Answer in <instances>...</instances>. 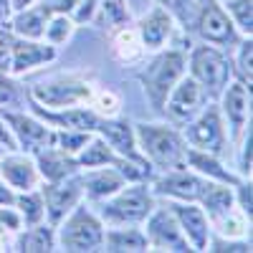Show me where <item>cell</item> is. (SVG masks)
<instances>
[{
	"label": "cell",
	"instance_id": "3957f363",
	"mask_svg": "<svg viewBox=\"0 0 253 253\" xmlns=\"http://www.w3.org/2000/svg\"><path fill=\"white\" fill-rule=\"evenodd\" d=\"M58 241L63 251H94L104 246V230L86 208H76L74 215L63 223Z\"/></svg>",
	"mask_w": 253,
	"mask_h": 253
},
{
	"label": "cell",
	"instance_id": "30bf717a",
	"mask_svg": "<svg viewBox=\"0 0 253 253\" xmlns=\"http://www.w3.org/2000/svg\"><path fill=\"white\" fill-rule=\"evenodd\" d=\"M5 119L13 126L18 144L23 147V150H28V152H41V150H46V147H51L56 142V134L48 129V126H43L41 122H36L31 117L5 112Z\"/></svg>",
	"mask_w": 253,
	"mask_h": 253
},
{
	"label": "cell",
	"instance_id": "8d00e7d4",
	"mask_svg": "<svg viewBox=\"0 0 253 253\" xmlns=\"http://www.w3.org/2000/svg\"><path fill=\"white\" fill-rule=\"evenodd\" d=\"M251 51H253V43L246 41V43L241 46V71L248 76V84H251Z\"/></svg>",
	"mask_w": 253,
	"mask_h": 253
},
{
	"label": "cell",
	"instance_id": "ee69618b",
	"mask_svg": "<svg viewBox=\"0 0 253 253\" xmlns=\"http://www.w3.org/2000/svg\"><path fill=\"white\" fill-rule=\"evenodd\" d=\"M210 251H241V253H246V251H251V246H246V243H223V241H218Z\"/></svg>",
	"mask_w": 253,
	"mask_h": 253
},
{
	"label": "cell",
	"instance_id": "d6a6232c",
	"mask_svg": "<svg viewBox=\"0 0 253 253\" xmlns=\"http://www.w3.org/2000/svg\"><path fill=\"white\" fill-rule=\"evenodd\" d=\"M56 142L61 144V150L66 152V155H74V152L84 150V144L89 142V132H76V129H66V132L56 134Z\"/></svg>",
	"mask_w": 253,
	"mask_h": 253
},
{
	"label": "cell",
	"instance_id": "f1b7e54d",
	"mask_svg": "<svg viewBox=\"0 0 253 253\" xmlns=\"http://www.w3.org/2000/svg\"><path fill=\"white\" fill-rule=\"evenodd\" d=\"M107 162L117 165L119 157L112 155V150L107 147V142H104V139H94L86 150H84V155L76 160V165H84V167H96V165H107Z\"/></svg>",
	"mask_w": 253,
	"mask_h": 253
},
{
	"label": "cell",
	"instance_id": "4dcf8cb0",
	"mask_svg": "<svg viewBox=\"0 0 253 253\" xmlns=\"http://www.w3.org/2000/svg\"><path fill=\"white\" fill-rule=\"evenodd\" d=\"M71 18H66L63 13H58L53 20H48L46 23V28H43V36L48 38V43H53V46H58V43H63L69 36H71Z\"/></svg>",
	"mask_w": 253,
	"mask_h": 253
},
{
	"label": "cell",
	"instance_id": "ba28073f",
	"mask_svg": "<svg viewBox=\"0 0 253 253\" xmlns=\"http://www.w3.org/2000/svg\"><path fill=\"white\" fill-rule=\"evenodd\" d=\"M31 94H33V99L38 104H46V107H63V109L91 99V89L86 86V84H79V81L38 84V86H33Z\"/></svg>",
	"mask_w": 253,
	"mask_h": 253
},
{
	"label": "cell",
	"instance_id": "5b68a950",
	"mask_svg": "<svg viewBox=\"0 0 253 253\" xmlns=\"http://www.w3.org/2000/svg\"><path fill=\"white\" fill-rule=\"evenodd\" d=\"M152 210V198L147 193V187H129L126 193H119L112 203L101 208L104 220L114 225H132L150 215Z\"/></svg>",
	"mask_w": 253,
	"mask_h": 253
},
{
	"label": "cell",
	"instance_id": "4316f807",
	"mask_svg": "<svg viewBox=\"0 0 253 253\" xmlns=\"http://www.w3.org/2000/svg\"><path fill=\"white\" fill-rule=\"evenodd\" d=\"M51 13L46 8H38V10H26V13H20L15 15L13 20V28L15 33L20 36H26V38H41L43 36V28H46V18Z\"/></svg>",
	"mask_w": 253,
	"mask_h": 253
},
{
	"label": "cell",
	"instance_id": "6da1fadb",
	"mask_svg": "<svg viewBox=\"0 0 253 253\" xmlns=\"http://www.w3.org/2000/svg\"><path fill=\"white\" fill-rule=\"evenodd\" d=\"M137 139L142 144L144 155L162 170H180V167H185V147L172 129L155 126V124H137Z\"/></svg>",
	"mask_w": 253,
	"mask_h": 253
},
{
	"label": "cell",
	"instance_id": "d590c367",
	"mask_svg": "<svg viewBox=\"0 0 253 253\" xmlns=\"http://www.w3.org/2000/svg\"><path fill=\"white\" fill-rule=\"evenodd\" d=\"M18 104H20V94H18V89H15V84L0 79V112L15 109Z\"/></svg>",
	"mask_w": 253,
	"mask_h": 253
},
{
	"label": "cell",
	"instance_id": "8fae6325",
	"mask_svg": "<svg viewBox=\"0 0 253 253\" xmlns=\"http://www.w3.org/2000/svg\"><path fill=\"white\" fill-rule=\"evenodd\" d=\"M147 238L155 248L162 251H187V241L182 238V230L175 220L172 213L167 210H157L147 223Z\"/></svg>",
	"mask_w": 253,
	"mask_h": 253
},
{
	"label": "cell",
	"instance_id": "ab89813d",
	"mask_svg": "<svg viewBox=\"0 0 253 253\" xmlns=\"http://www.w3.org/2000/svg\"><path fill=\"white\" fill-rule=\"evenodd\" d=\"M162 3L170 8L172 13H177L180 18H187V5H190V0H162Z\"/></svg>",
	"mask_w": 253,
	"mask_h": 253
},
{
	"label": "cell",
	"instance_id": "44dd1931",
	"mask_svg": "<svg viewBox=\"0 0 253 253\" xmlns=\"http://www.w3.org/2000/svg\"><path fill=\"white\" fill-rule=\"evenodd\" d=\"M198 200H203V205H205V210H208V215H210L213 223L233 210V193H230L225 185H210L208 182Z\"/></svg>",
	"mask_w": 253,
	"mask_h": 253
},
{
	"label": "cell",
	"instance_id": "5bb4252c",
	"mask_svg": "<svg viewBox=\"0 0 253 253\" xmlns=\"http://www.w3.org/2000/svg\"><path fill=\"white\" fill-rule=\"evenodd\" d=\"M203 187H205V182L200 177H195V175L185 172L182 167L177 172L157 180V185H155V190L160 195H172L177 200H198L200 193H203Z\"/></svg>",
	"mask_w": 253,
	"mask_h": 253
},
{
	"label": "cell",
	"instance_id": "8992f818",
	"mask_svg": "<svg viewBox=\"0 0 253 253\" xmlns=\"http://www.w3.org/2000/svg\"><path fill=\"white\" fill-rule=\"evenodd\" d=\"M185 139L200 152L218 155L223 150V144H225V134H223V124H220L218 109L208 107L203 112V117L185 129Z\"/></svg>",
	"mask_w": 253,
	"mask_h": 253
},
{
	"label": "cell",
	"instance_id": "4fadbf2b",
	"mask_svg": "<svg viewBox=\"0 0 253 253\" xmlns=\"http://www.w3.org/2000/svg\"><path fill=\"white\" fill-rule=\"evenodd\" d=\"M81 195V187L79 182L69 180V182H51L43 187V198H46V210H48V215H51V223H61V218L69 213V210L76 205Z\"/></svg>",
	"mask_w": 253,
	"mask_h": 253
},
{
	"label": "cell",
	"instance_id": "2e32d148",
	"mask_svg": "<svg viewBox=\"0 0 253 253\" xmlns=\"http://www.w3.org/2000/svg\"><path fill=\"white\" fill-rule=\"evenodd\" d=\"M248 99H251L248 86L241 84V81L233 84V86H228V91H225L223 109H225V114L230 119V134L233 137H241L243 126L248 122Z\"/></svg>",
	"mask_w": 253,
	"mask_h": 253
},
{
	"label": "cell",
	"instance_id": "484cf974",
	"mask_svg": "<svg viewBox=\"0 0 253 253\" xmlns=\"http://www.w3.org/2000/svg\"><path fill=\"white\" fill-rule=\"evenodd\" d=\"M96 0H53L51 5H43L48 13H63L66 18H71V23H84L89 20L94 13Z\"/></svg>",
	"mask_w": 253,
	"mask_h": 253
},
{
	"label": "cell",
	"instance_id": "277c9868",
	"mask_svg": "<svg viewBox=\"0 0 253 253\" xmlns=\"http://www.w3.org/2000/svg\"><path fill=\"white\" fill-rule=\"evenodd\" d=\"M190 69H193V79L200 84L203 89H210V94H220L228 86L230 63L215 48H210V46L195 48L193 51V61H190Z\"/></svg>",
	"mask_w": 253,
	"mask_h": 253
},
{
	"label": "cell",
	"instance_id": "b9f144b4",
	"mask_svg": "<svg viewBox=\"0 0 253 253\" xmlns=\"http://www.w3.org/2000/svg\"><path fill=\"white\" fill-rule=\"evenodd\" d=\"M10 69V48H8V41L0 38V71H8Z\"/></svg>",
	"mask_w": 253,
	"mask_h": 253
},
{
	"label": "cell",
	"instance_id": "83f0119b",
	"mask_svg": "<svg viewBox=\"0 0 253 253\" xmlns=\"http://www.w3.org/2000/svg\"><path fill=\"white\" fill-rule=\"evenodd\" d=\"M18 251L41 253V251H53V233L51 228H33L26 236L18 238Z\"/></svg>",
	"mask_w": 253,
	"mask_h": 253
},
{
	"label": "cell",
	"instance_id": "1f68e13d",
	"mask_svg": "<svg viewBox=\"0 0 253 253\" xmlns=\"http://www.w3.org/2000/svg\"><path fill=\"white\" fill-rule=\"evenodd\" d=\"M18 205H20V213H23L26 223H31V225L38 223L41 218H43V213H46L43 198H41V195H33V193L20 195V198H18Z\"/></svg>",
	"mask_w": 253,
	"mask_h": 253
},
{
	"label": "cell",
	"instance_id": "9a60e30c",
	"mask_svg": "<svg viewBox=\"0 0 253 253\" xmlns=\"http://www.w3.org/2000/svg\"><path fill=\"white\" fill-rule=\"evenodd\" d=\"M172 215L180 220L195 251H208V220L205 213L195 205H172Z\"/></svg>",
	"mask_w": 253,
	"mask_h": 253
},
{
	"label": "cell",
	"instance_id": "603a6c76",
	"mask_svg": "<svg viewBox=\"0 0 253 253\" xmlns=\"http://www.w3.org/2000/svg\"><path fill=\"white\" fill-rule=\"evenodd\" d=\"M124 185V177L119 175V170H101V172H91L84 177V187H86V193L99 200V198H107V195H114L117 190Z\"/></svg>",
	"mask_w": 253,
	"mask_h": 253
},
{
	"label": "cell",
	"instance_id": "ac0fdd59",
	"mask_svg": "<svg viewBox=\"0 0 253 253\" xmlns=\"http://www.w3.org/2000/svg\"><path fill=\"white\" fill-rule=\"evenodd\" d=\"M56 56V51L51 46H41V43H33V41H18L13 43V71L15 74H23L38 63H46Z\"/></svg>",
	"mask_w": 253,
	"mask_h": 253
},
{
	"label": "cell",
	"instance_id": "f546056e",
	"mask_svg": "<svg viewBox=\"0 0 253 253\" xmlns=\"http://www.w3.org/2000/svg\"><path fill=\"white\" fill-rule=\"evenodd\" d=\"M126 18H129V13L124 8V0H101L96 18L99 26H122Z\"/></svg>",
	"mask_w": 253,
	"mask_h": 253
},
{
	"label": "cell",
	"instance_id": "e0dca14e",
	"mask_svg": "<svg viewBox=\"0 0 253 253\" xmlns=\"http://www.w3.org/2000/svg\"><path fill=\"white\" fill-rule=\"evenodd\" d=\"M33 112L38 117H43L48 124H58L63 129H76V132H91L96 129V114L94 112H86V109H69L63 114H56V112H46L41 104H36Z\"/></svg>",
	"mask_w": 253,
	"mask_h": 253
},
{
	"label": "cell",
	"instance_id": "bcb514c9",
	"mask_svg": "<svg viewBox=\"0 0 253 253\" xmlns=\"http://www.w3.org/2000/svg\"><path fill=\"white\" fill-rule=\"evenodd\" d=\"M10 203H15L13 193H10L8 187H0V205H10Z\"/></svg>",
	"mask_w": 253,
	"mask_h": 253
},
{
	"label": "cell",
	"instance_id": "c3c4849f",
	"mask_svg": "<svg viewBox=\"0 0 253 253\" xmlns=\"http://www.w3.org/2000/svg\"><path fill=\"white\" fill-rule=\"evenodd\" d=\"M5 18H8V3L0 0V20H5Z\"/></svg>",
	"mask_w": 253,
	"mask_h": 253
},
{
	"label": "cell",
	"instance_id": "7dc6e473",
	"mask_svg": "<svg viewBox=\"0 0 253 253\" xmlns=\"http://www.w3.org/2000/svg\"><path fill=\"white\" fill-rule=\"evenodd\" d=\"M31 3H33V0H13V8H15V10H23V8L31 5Z\"/></svg>",
	"mask_w": 253,
	"mask_h": 253
},
{
	"label": "cell",
	"instance_id": "e575fe53",
	"mask_svg": "<svg viewBox=\"0 0 253 253\" xmlns=\"http://www.w3.org/2000/svg\"><path fill=\"white\" fill-rule=\"evenodd\" d=\"M228 8H230V13L236 15V20H238V28H241V31H246V33L251 36V28H253L251 0H233V3H230Z\"/></svg>",
	"mask_w": 253,
	"mask_h": 253
},
{
	"label": "cell",
	"instance_id": "f6af8a7d",
	"mask_svg": "<svg viewBox=\"0 0 253 253\" xmlns=\"http://www.w3.org/2000/svg\"><path fill=\"white\" fill-rule=\"evenodd\" d=\"M241 170L246 175H251V129H248V137H246V144H243V167Z\"/></svg>",
	"mask_w": 253,
	"mask_h": 253
},
{
	"label": "cell",
	"instance_id": "d6986e66",
	"mask_svg": "<svg viewBox=\"0 0 253 253\" xmlns=\"http://www.w3.org/2000/svg\"><path fill=\"white\" fill-rule=\"evenodd\" d=\"M36 157H38V167H41V172H43V177L51 180V182L66 180L74 172V167H76V162L66 152L53 150V147H46V150L36 152Z\"/></svg>",
	"mask_w": 253,
	"mask_h": 253
},
{
	"label": "cell",
	"instance_id": "7bdbcfd3",
	"mask_svg": "<svg viewBox=\"0 0 253 253\" xmlns=\"http://www.w3.org/2000/svg\"><path fill=\"white\" fill-rule=\"evenodd\" d=\"M99 109H101V112H114V109H117V96L109 94V91L101 94V96H99Z\"/></svg>",
	"mask_w": 253,
	"mask_h": 253
},
{
	"label": "cell",
	"instance_id": "ffe728a7",
	"mask_svg": "<svg viewBox=\"0 0 253 253\" xmlns=\"http://www.w3.org/2000/svg\"><path fill=\"white\" fill-rule=\"evenodd\" d=\"M170 31H172V20H170V15H167L162 8L152 10L150 15L142 20V26H139L142 43L147 48H160L167 41V36H170Z\"/></svg>",
	"mask_w": 253,
	"mask_h": 253
},
{
	"label": "cell",
	"instance_id": "7402d4cb",
	"mask_svg": "<svg viewBox=\"0 0 253 253\" xmlns=\"http://www.w3.org/2000/svg\"><path fill=\"white\" fill-rule=\"evenodd\" d=\"M0 172L5 175V180L13 187L31 190L36 185V167L31 165L28 157H5L3 165H0Z\"/></svg>",
	"mask_w": 253,
	"mask_h": 253
},
{
	"label": "cell",
	"instance_id": "681fc988",
	"mask_svg": "<svg viewBox=\"0 0 253 253\" xmlns=\"http://www.w3.org/2000/svg\"><path fill=\"white\" fill-rule=\"evenodd\" d=\"M3 152H5V147H3V144H0V155H3Z\"/></svg>",
	"mask_w": 253,
	"mask_h": 253
},
{
	"label": "cell",
	"instance_id": "74e56055",
	"mask_svg": "<svg viewBox=\"0 0 253 253\" xmlns=\"http://www.w3.org/2000/svg\"><path fill=\"white\" fill-rule=\"evenodd\" d=\"M238 198H241V210H243V215L251 218V185H238Z\"/></svg>",
	"mask_w": 253,
	"mask_h": 253
},
{
	"label": "cell",
	"instance_id": "7a4b0ae2",
	"mask_svg": "<svg viewBox=\"0 0 253 253\" xmlns=\"http://www.w3.org/2000/svg\"><path fill=\"white\" fill-rule=\"evenodd\" d=\"M182 69H185V61L177 51H167L162 56H157L147 71L139 76L142 84H144V91L150 96L152 107L157 112L165 109V101H167V94L172 91V86L182 79Z\"/></svg>",
	"mask_w": 253,
	"mask_h": 253
},
{
	"label": "cell",
	"instance_id": "52a82bcc",
	"mask_svg": "<svg viewBox=\"0 0 253 253\" xmlns=\"http://www.w3.org/2000/svg\"><path fill=\"white\" fill-rule=\"evenodd\" d=\"M203 99H205V91L200 84L190 76V79H182L177 86H172V96L170 101H165L167 107V117L177 124H185L190 122L203 107Z\"/></svg>",
	"mask_w": 253,
	"mask_h": 253
},
{
	"label": "cell",
	"instance_id": "836d02e7",
	"mask_svg": "<svg viewBox=\"0 0 253 253\" xmlns=\"http://www.w3.org/2000/svg\"><path fill=\"white\" fill-rule=\"evenodd\" d=\"M114 48H117V56L122 61H132L139 56V46H137V36L132 31H122L114 41Z\"/></svg>",
	"mask_w": 253,
	"mask_h": 253
},
{
	"label": "cell",
	"instance_id": "60d3db41",
	"mask_svg": "<svg viewBox=\"0 0 253 253\" xmlns=\"http://www.w3.org/2000/svg\"><path fill=\"white\" fill-rule=\"evenodd\" d=\"M0 144H3L5 150H20V147H18V139L3 126V122H0Z\"/></svg>",
	"mask_w": 253,
	"mask_h": 253
},
{
	"label": "cell",
	"instance_id": "9c48e42d",
	"mask_svg": "<svg viewBox=\"0 0 253 253\" xmlns=\"http://www.w3.org/2000/svg\"><path fill=\"white\" fill-rule=\"evenodd\" d=\"M198 31L205 41L210 43H233L236 41V31L233 23L228 20V15L223 13V8L215 0H203L200 5V18H198Z\"/></svg>",
	"mask_w": 253,
	"mask_h": 253
},
{
	"label": "cell",
	"instance_id": "cb8c5ba5",
	"mask_svg": "<svg viewBox=\"0 0 253 253\" xmlns=\"http://www.w3.org/2000/svg\"><path fill=\"white\" fill-rule=\"evenodd\" d=\"M185 160L195 167V170H200L203 175H210V177H215L220 182H230V185H236L238 180L230 175L228 170H223V167L215 162L213 155H208V152H200V150H187L185 152Z\"/></svg>",
	"mask_w": 253,
	"mask_h": 253
},
{
	"label": "cell",
	"instance_id": "7c38bea8",
	"mask_svg": "<svg viewBox=\"0 0 253 253\" xmlns=\"http://www.w3.org/2000/svg\"><path fill=\"white\" fill-rule=\"evenodd\" d=\"M96 129L101 132L104 142H107L109 147H114V150L119 152V157L132 160V162H139V165H144V167H150V162H147V160L137 152L134 132H132V126L126 124V122H96Z\"/></svg>",
	"mask_w": 253,
	"mask_h": 253
},
{
	"label": "cell",
	"instance_id": "f35d334b",
	"mask_svg": "<svg viewBox=\"0 0 253 253\" xmlns=\"http://www.w3.org/2000/svg\"><path fill=\"white\" fill-rule=\"evenodd\" d=\"M0 223H5L8 228H20V218H18V213H13V210L10 208H5L3 205V210H0Z\"/></svg>",
	"mask_w": 253,
	"mask_h": 253
},
{
	"label": "cell",
	"instance_id": "d4e9b609",
	"mask_svg": "<svg viewBox=\"0 0 253 253\" xmlns=\"http://www.w3.org/2000/svg\"><path fill=\"white\" fill-rule=\"evenodd\" d=\"M104 243H107V251H147V236H142L134 228L109 230L104 236Z\"/></svg>",
	"mask_w": 253,
	"mask_h": 253
}]
</instances>
